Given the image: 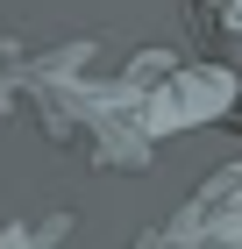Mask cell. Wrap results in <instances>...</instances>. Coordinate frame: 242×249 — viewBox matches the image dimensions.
Wrapping results in <instances>:
<instances>
[{
	"instance_id": "5",
	"label": "cell",
	"mask_w": 242,
	"mask_h": 249,
	"mask_svg": "<svg viewBox=\"0 0 242 249\" xmlns=\"http://www.w3.org/2000/svg\"><path fill=\"white\" fill-rule=\"evenodd\" d=\"M206 21L221 36H242V0H206Z\"/></svg>"
},
{
	"instance_id": "4",
	"label": "cell",
	"mask_w": 242,
	"mask_h": 249,
	"mask_svg": "<svg viewBox=\"0 0 242 249\" xmlns=\"http://www.w3.org/2000/svg\"><path fill=\"white\" fill-rule=\"evenodd\" d=\"M72 213H50V221H15V228H0V249H64L72 242Z\"/></svg>"
},
{
	"instance_id": "2",
	"label": "cell",
	"mask_w": 242,
	"mask_h": 249,
	"mask_svg": "<svg viewBox=\"0 0 242 249\" xmlns=\"http://www.w3.org/2000/svg\"><path fill=\"white\" fill-rule=\"evenodd\" d=\"M114 86H121L135 128H143L149 142L206 128V121H228L242 107V78L228 71V64L178 57V50H135V57L114 71Z\"/></svg>"
},
{
	"instance_id": "6",
	"label": "cell",
	"mask_w": 242,
	"mask_h": 249,
	"mask_svg": "<svg viewBox=\"0 0 242 249\" xmlns=\"http://www.w3.org/2000/svg\"><path fill=\"white\" fill-rule=\"evenodd\" d=\"M235 249H242V242H235Z\"/></svg>"
},
{
	"instance_id": "3",
	"label": "cell",
	"mask_w": 242,
	"mask_h": 249,
	"mask_svg": "<svg viewBox=\"0 0 242 249\" xmlns=\"http://www.w3.org/2000/svg\"><path fill=\"white\" fill-rule=\"evenodd\" d=\"M235 242H242V164H228L135 249H235Z\"/></svg>"
},
{
	"instance_id": "1",
	"label": "cell",
	"mask_w": 242,
	"mask_h": 249,
	"mask_svg": "<svg viewBox=\"0 0 242 249\" xmlns=\"http://www.w3.org/2000/svg\"><path fill=\"white\" fill-rule=\"evenodd\" d=\"M93 43H0V121L29 114L36 135H50L57 150L86 157L93 171H149L157 142L135 128L129 100L114 78L93 71Z\"/></svg>"
}]
</instances>
